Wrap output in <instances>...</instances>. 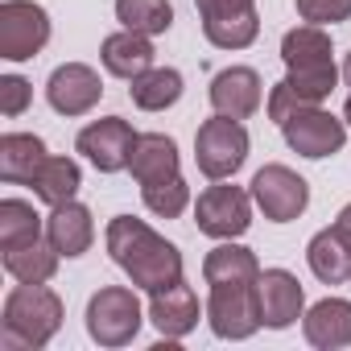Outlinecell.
Segmentation results:
<instances>
[{
  "label": "cell",
  "instance_id": "f1b7e54d",
  "mask_svg": "<svg viewBox=\"0 0 351 351\" xmlns=\"http://www.w3.org/2000/svg\"><path fill=\"white\" fill-rule=\"evenodd\" d=\"M141 199H145V207H149L157 219H178V215L191 207V186L182 182V173H178V178L141 186Z\"/></svg>",
  "mask_w": 351,
  "mask_h": 351
},
{
  "label": "cell",
  "instance_id": "5bb4252c",
  "mask_svg": "<svg viewBox=\"0 0 351 351\" xmlns=\"http://www.w3.org/2000/svg\"><path fill=\"white\" fill-rule=\"evenodd\" d=\"M256 298H261V318L269 330H285L302 318L306 310V293L302 281L289 269H265L256 277Z\"/></svg>",
  "mask_w": 351,
  "mask_h": 351
},
{
  "label": "cell",
  "instance_id": "8fae6325",
  "mask_svg": "<svg viewBox=\"0 0 351 351\" xmlns=\"http://www.w3.org/2000/svg\"><path fill=\"white\" fill-rule=\"evenodd\" d=\"M252 203L265 211V219L293 223L310 207V186H306V178H298L289 165H265V169H256V178H252Z\"/></svg>",
  "mask_w": 351,
  "mask_h": 351
},
{
  "label": "cell",
  "instance_id": "836d02e7",
  "mask_svg": "<svg viewBox=\"0 0 351 351\" xmlns=\"http://www.w3.org/2000/svg\"><path fill=\"white\" fill-rule=\"evenodd\" d=\"M343 120L351 124V95H347V104H343Z\"/></svg>",
  "mask_w": 351,
  "mask_h": 351
},
{
  "label": "cell",
  "instance_id": "484cf974",
  "mask_svg": "<svg viewBox=\"0 0 351 351\" xmlns=\"http://www.w3.org/2000/svg\"><path fill=\"white\" fill-rule=\"evenodd\" d=\"M79 186H83V173H79V161H71V157H46L34 178V195L50 207L71 203L79 195Z\"/></svg>",
  "mask_w": 351,
  "mask_h": 351
},
{
  "label": "cell",
  "instance_id": "44dd1931",
  "mask_svg": "<svg viewBox=\"0 0 351 351\" xmlns=\"http://www.w3.org/2000/svg\"><path fill=\"white\" fill-rule=\"evenodd\" d=\"M0 261H5V273L13 277V281H25V285H46L54 273H58V261H62V252L50 244V236L42 240H25V244H17V248H5L0 252Z\"/></svg>",
  "mask_w": 351,
  "mask_h": 351
},
{
  "label": "cell",
  "instance_id": "ba28073f",
  "mask_svg": "<svg viewBox=\"0 0 351 351\" xmlns=\"http://www.w3.org/2000/svg\"><path fill=\"white\" fill-rule=\"evenodd\" d=\"M203 34L219 50H244L261 38V13L256 0H195Z\"/></svg>",
  "mask_w": 351,
  "mask_h": 351
},
{
  "label": "cell",
  "instance_id": "d4e9b609",
  "mask_svg": "<svg viewBox=\"0 0 351 351\" xmlns=\"http://www.w3.org/2000/svg\"><path fill=\"white\" fill-rule=\"evenodd\" d=\"M128 95H132V104L141 112H165V108H173L182 99V75L173 66H153L141 79H132Z\"/></svg>",
  "mask_w": 351,
  "mask_h": 351
},
{
  "label": "cell",
  "instance_id": "7c38bea8",
  "mask_svg": "<svg viewBox=\"0 0 351 351\" xmlns=\"http://www.w3.org/2000/svg\"><path fill=\"white\" fill-rule=\"evenodd\" d=\"M136 136H141V132H132V124H128L124 116H104V120H91V124L79 132L75 149H79L99 173H120V169H128V161H132Z\"/></svg>",
  "mask_w": 351,
  "mask_h": 351
},
{
  "label": "cell",
  "instance_id": "277c9868",
  "mask_svg": "<svg viewBox=\"0 0 351 351\" xmlns=\"http://www.w3.org/2000/svg\"><path fill=\"white\" fill-rule=\"evenodd\" d=\"M195 161L211 182H223L248 161V128L232 116H211L195 132Z\"/></svg>",
  "mask_w": 351,
  "mask_h": 351
},
{
  "label": "cell",
  "instance_id": "6da1fadb",
  "mask_svg": "<svg viewBox=\"0 0 351 351\" xmlns=\"http://www.w3.org/2000/svg\"><path fill=\"white\" fill-rule=\"evenodd\" d=\"M108 256L145 293H157L182 281V252L165 236H157L145 219H132V215H116L108 223Z\"/></svg>",
  "mask_w": 351,
  "mask_h": 351
},
{
  "label": "cell",
  "instance_id": "9a60e30c",
  "mask_svg": "<svg viewBox=\"0 0 351 351\" xmlns=\"http://www.w3.org/2000/svg\"><path fill=\"white\" fill-rule=\"evenodd\" d=\"M265 99V87H261V75L252 66H228L211 79V108L219 116H232V120H248Z\"/></svg>",
  "mask_w": 351,
  "mask_h": 351
},
{
  "label": "cell",
  "instance_id": "603a6c76",
  "mask_svg": "<svg viewBox=\"0 0 351 351\" xmlns=\"http://www.w3.org/2000/svg\"><path fill=\"white\" fill-rule=\"evenodd\" d=\"M306 261H310V273H314L322 285H343V281H351V240H347L339 228H322V232L310 240Z\"/></svg>",
  "mask_w": 351,
  "mask_h": 351
},
{
  "label": "cell",
  "instance_id": "1f68e13d",
  "mask_svg": "<svg viewBox=\"0 0 351 351\" xmlns=\"http://www.w3.org/2000/svg\"><path fill=\"white\" fill-rule=\"evenodd\" d=\"M335 228H339V232H343V236L351 240V203H347V207L339 211V219H335Z\"/></svg>",
  "mask_w": 351,
  "mask_h": 351
},
{
  "label": "cell",
  "instance_id": "ac0fdd59",
  "mask_svg": "<svg viewBox=\"0 0 351 351\" xmlns=\"http://www.w3.org/2000/svg\"><path fill=\"white\" fill-rule=\"evenodd\" d=\"M132 178L141 186H153V182H165V178H178V145L165 132H141L136 145H132Z\"/></svg>",
  "mask_w": 351,
  "mask_h": 351
},
{
  "label": "cell",
  "instance_id": "9c48e42d",
  "mask_svg": "<svg viewBox=\"0 0 351 351\" xmlns=\"http://www.w3.org/2000/svg\"><path fill=\"white\" fill-rule=\"evenodd\" d=\"M50 42V17L34 0H5L0 5V58L25 62Z\"/></svg>",
  "mask_w": 351,
  "mask_h": 351
},
{
  "label": "cell",
  "instance_id": "7402d4cb",
  "mask_svg": "<svg viewBox=\"0 0 351 351\" xmlns=\"http://www.w3.org/2000/svg\"><path fill=\"white\" fill-rule=\"evenodd\" d=\"M46 236H50V244L62 252V256H83L87 248H91V240H95V223H91V211L83 207V203H58L54 211H50V219H46Z\"/></svg>",
  "mask_w": 351,
  "mask_h": 351
},
{
  "label": "cell",
  "instance_id": "7a4b0ae2",
  "mask_svg": "<svg viewBox=\"0 0 351 351\" xmlns=\"http://www.w3.org/2000/svg\"><path fill=\"white\" fill-rule=\"evenodd\" d=\"M335 50H330V34L322 29V25H298V29H289L285 38H281V62H285V87H289V95L306 108V104H322L330 91H335V83H339V66H335V58H330Z\"/></svg>",
  "mask_w": 351,
  "mask_h": 351
},
{
  "label": "cell",
  "instance_id": "cb8c5ba5",
  "mask_svg": "<svg viewBox=\"0 0 351 351\" xmlns=\"http://www.w3.org/2000/svg\"><path fill=\"white\" fill-rule=\"evenodd\" d=\"M203 277H207V285L256 281V277H261V265H256V252H252V248H240V244L223 240L219 248L207 252V261H203Z\"/></svg>",
  "mask_w": 351,
  "mask_h": 351
},
{
  "label": "cell",
  "instance_id": "f546056e",
  "mask_svg": "<svg viewBox=\"0 0 351 351\" xmlns=\"http://www.w3.org/2000/svg\"><path fill=\"white\" fill-rule=\"evenodd\" d=\"M298 17L306 25H335L351 17V0H298Z\"/></svg>",
  "mask_w": 351,
  "mask_h": 351
},
{
  "label": "cell",
  "instance_id": "2e32d148",
  "mask_svg": "<svg viewBox=\"0 0 351 351\" xmlns=\"http://www.w3.org/2000/svg\"><path fill=\"white\" fill-rule=\"evenodd\" d=\"M149 318L161 330V339H186L199 326V298L186 281L149 293Z\"/></svg>",
  "mask_w": 351,
  "mask_h": 351
},
{
  "label": "cell",
  "instance_id": "3957f363",
  "mask_svg": "<svg viewBox=\"0 0 351 351\" xmlns=\"http://www.w3.org/2000/svg\"><path fill=\"white\" fill-rule=\"evenodd\" d=\"M62 326V298L46 285H25L9 289L5 314H0V343L9 351H38L46 347Z\"/></svg>",
  "mask_w": 351,
  "mask_h": 351
},
{
  "label": "cell",
  "instance_id": "83f0119b",
  "mask_svg": "<svg viewBox=\"0 0 351 351\" xmlns=\"http://www.w3.org/2000/svg\"><path fill=\"white\" fill-rule=\"evenodd\" d=\"M116 21L124 29L153 38L173 25V9H169V0H116Z\"/></svg>",
  "mask_w": 351,
  "mask_h": 351
},
{
  "label": "cell",
  "instance_id": "d6a6232c",
  "mask_svg": "<svg viewBox=\"0 0 351 351\" xmlns=\"http://www.w3.org/2000/svg\"><path fill=\"white\" fill-rule=\"evenodd\" d=\"M343 83H347V87H351V54H347V58H343Z\"/></svg>",
  "mask_w": 351,
  "mask_h": 351
},
{
  "label": "cell",
  "instance_id": "4fadbf2b",
  "mask_svg": "<svg viewBox=\"0 0 351 351\" xmlns=\"http://www.w3.org/2000/svg\"><path fill=\"white\" fill-rule=\"evenodd\" d=\"M46 99L58 116H87L104 99V83L87 62H62L46 83Z\"/></svg>",
  "mask_w": 351,
  "mask_h": 351
},
{
  "label": "cell",
  "instance_id": "8992f818",
  "mask_svg": "<svg viewBox=\"0 0 351 351\" xmlns=\"http://www.w3.org/2000/svg\"><path fill=\"white\" fill-rule=\"evenodd\" d=\"M195 223L211 240H236L252 228V191L244 186H207L195 203Z\"/></svg>",
  "mask_w": 351,
  "mask_h": 351
},
{
  "label": "cell",
  "instance_id": "4dcf8cb0",
  "mask_svg": "<svg viewBox=\"0 0 351 351\" xmlns=\"http://www.w3.org/2000/svg\"><path fill=\"white\" fill-rule=\"evenodd\" d=\"M29 99H34V87L21 75H5V79H0V112H5L9 120L21 116L29 108Z\"/></svg>",
  "mask_w": 351,
  "mask_h": 351
},
{
  "label": "cell",
  "instance_id": "5b68a950",
  "mask_svg": "<svg viewBox=\"0 0 351 351\" xmlns=\"http://www.w3.org/2000/svg\"><path fill=\"white\" fill-rule=\"evenodd\" d=\"M141 322H145L141 318V302L124 285H104L87 302V335L99 347H124V343H132L136 330H141Z\"/></svg>",
  "mask_w": 351,
  "mask_h": 351
},
{
  "label": "cell",
  "instance_id": "52a82bcc",
  "mask_svg": "<svg viewBox=\"0 0 351 351\" xmlns=\"http://www.w3.org/2000/svg\"><path fill=\"white\" fill-rule=\"evenodd\" d=\"M207 322L219 339H248L265 326L261 318V298L256 281H236V285H211L207 298Z\"/></svg>",
  "mask_w": 351,
  "mask_h": 351
},
{
  "label": "cell",
  "instance_id": "e0dca14e",
  "mask_svg": "<svg viewBox=\"0 0 351 351\" xmlns=\"http://www.w3.org/2000/svg\"><path fill=\"white\" fill-rule=\"evenodd\" d=\"M302 330H306V343L318 347V351H339V347H351V302L347 298H322L306 310L302 318Z\"/></svg>",
  "mask_w": 351,
  "mask_h": 351
},
{
  "label": "cell",
  "instance_id": "30bf717a",
  "mask_svg": "<svg viewBox=\"0 0 351 351\" xmlns=\"http://www.w3.org/2000/svg\"><path fill=\"white\" fill-rule=\"evenodd\" d=\"M281 136H285V145H289L293 153H302V157H310V161H322V157H330V153L343 149L347 128H343V120H335L322 104H310V108H298L293 116L281 120Z\"/></svg>",
  "mask_w": 351,
  "mask_h": 351
},
{
  "label": "cell",
  "instance_id": "ffe728a7",
  "mask_svg": "<svg viewBox=\"0 0 351 351\" xmlns=\"http://www.w3.org/2000/svg\"><path fill=\"white\" fill-rule=\"evenodd\" d=\"M108 75L116 79H141L145 71H153V42L149 34H136V29H120L112 38H104V50H99Z\"/></svg>",
  "mask_w": 351,
  "mask_h": 351
},
{
  "label": "cell",
  "instance_id": "4316f807",
  "mask_svg": "<svg viewBox=\"0 0 351 351\" xmlns=\"http://www.w3.org/2000/svg\"><path fill=\"white\" fill-rule=\"evenodd\" d=\"M42 228H46V219L34 211V203H25V199H5L0 203V252L17 248L25 240H38Z\"/></svg>",
  "mask_w": 351,
  "mask_h": 351
},
{
  "label": "cell",
  "instance_id": "d6986e66",
  "mask_svg": "<svg viewBox=\"0 0 351 351\" xmlns=\"http://www.w3.org/2000/svg\"><path fill=\"white\" fill-rule=\"evenodd\" d=\"M46 145L34 132H5L0 136V178L9 186H34L38 169L46 161Z\"/></svg>",
  "mask_w": 351,
  "mask_h": 351
}]
</instances>
